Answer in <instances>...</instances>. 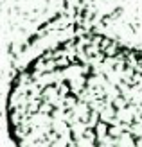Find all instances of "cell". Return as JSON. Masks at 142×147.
Here are the masks:
<instances>
[{
    "label": "cell",
    "mask_w": 142,
    "mask_h": 147,
    "mask_svg": "<svg viewBox=\"0 0 142 147\" xmlns=\"http://www.w3.org/2000/svg\"><path fill=\"white\" fill-rule=\"evenodd\" d=\"M5 111L16 147H142V49L67 38L18 70Z\"/></svg>",
    "instance_id": "obj_1"
}]
</instances>
